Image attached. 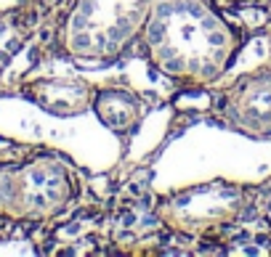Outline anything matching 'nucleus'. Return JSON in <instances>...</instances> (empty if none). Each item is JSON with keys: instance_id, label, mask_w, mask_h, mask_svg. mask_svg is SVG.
<instances>
[{"instance_id": "f257e3e1", "label": "nucleus", "mask_w": 271, "mask_h": 257, "mask_svg": "<svg viewBox=\"0 0 271 257\" xmlns=\"http://www.w3.org/2000/svg\"><path fill=\"white\" fill-rule=\"evenodd\" d=\"M141 35L162 74L194 85L218 80L237 53V35L205 0H157Z\"/></svg>"}, {"instance_id": "1a4fd4ad", "label": "nucleus", "mask_w": 271, "mask_h": 257, "mask_svg": "<svg viewBox=\"0 0 271 257\" xmlns=\"http://www.w3.org/2000/svg\"><path fill=\"white\" fill-rule=\"evenodd\" d=\"M19 3H24V0H0V11L13 8V5H19Z\"/></svg>"}, {"instance_id": "39448f33", "label": "nucleus", "mask_w": 271, "mask_h": 257, "mask_svg": "<svg viewBox=\"0 0 271 257\" xmlns=\"http://www.w3.org/2000/svg\"><path fill=\"white\" fill-rule=\"evenodd\" d=\"M223 120L247 135H271V74H253L229 90Z\"/></svg>"}, {"instance_id": "20e7f679", "label": "nucleus", "mask_w": 271, "mask_h": 257, "mask_svg": "<svg viewBox=\"0 0 271 257\" xmlns=\"http://www.w3.org/2000/svg\"><path fill=\"white\" fill-rule=\"evenodd\" d=\"M239 207V191L231 186H207L189 193L170 199L165 207V217L178 228L186 231H202L213 228L234 217Z\"/></svg>"}, {"instance_id": "423d86ee", "label": "nucleus", "mask_w": 271, "mask_h": 257, "mask_svg": "<svg viewBox=\"0 0 271 257\" xmlns=\"http://www.w3.org/2000/svg\"><path fill=\"white\" fill-rule=\"evenodd\" d=\"M29 96L48 114L75 117L93 106L96 93L80 77H45L29 85Z\"/></svg>"}, {"instance_id": "0eeeda50", "label": "nucleus", "mask_w": 271, "mask_h": 257, "mask_svg": "<svg viewBox=\"0 0 271 257\" xmlns=\"http://www.w3.org/2000/svg\"><path fill=\"white\" fill-rule=\"evenodd\" d=\"M93 112L109 130L114 133H128L133 130L141 120V101L136 93L122 90V88H106L93 96Z\"/></svg>"}, {"instance_id": "6e6552de", "label": "nucleus", "mask_w": 271, "mask_h": 257, "mask_svg": "<svg viewBox=\"0 0 271 257\" xmlns=\"http://www.w3.org/2000/svg\"><path fill=\"white\" fill-rule=\"evenodd\" d=\"M21 45V29L13 19L0 16V72L5 69V64L13 59V53Z\"/></svg>"}, {"instance_id": "7ed1b4c3", "label": "nucleus", "mask_w": 271, "mask_h": 257, "mask_svg": "<svg viewBox=\"0 0 271 257\" xmlns=\"http://www.w3.org/2000/svg\"><path fill=\"white\" fill-rule=\"evenodd\" d=\"M72 199V173L64 162L43 157L0 167V217L48 220Z\"/></svg>"}, {"instance_id": "f03ea898", "label": "nucleus", "mask_w": 271, "mask_h": 257, "mask_svg": "<svg viewBox=\"0 0 271 257\" xmlns=\"http://www.w3.org/2000/svg\"><path fill=\"white\" fill-rule=\"evenodd\" d=\"M157 0H75L64 27V45L77 59L106 61L144 29Z\"/></svg>"}]
</instances>
